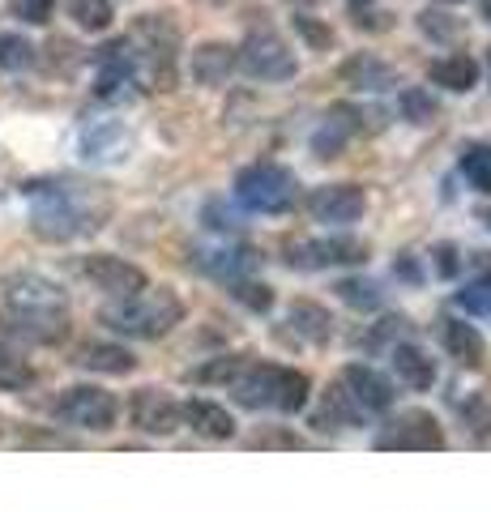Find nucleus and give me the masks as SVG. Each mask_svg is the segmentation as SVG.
<instances>
[{"instance_id":"4c0bfd02","label":"nucleus","mask_w":491,"mask_h":512,"mask_svg":"<svg viewBox=\"0 0 491 512\" xmlns=\"http://www.w3.org/2000/svg\"><path fill=\"white\" fill-rule=\"evenodd\" d=\"M440 274H445V278H453L457 274V261H453V248H440Z\"/></svg>"},{"instance_id":"412c9836","label":"nucleus","mask_w":491,"mask_h":512,"mask_svg":"<svg viewBox=\"0 0 491 512\" xmlns=\"http://www.w3.org/2000/svg\"><path fill=\"white\" fill-rule=\"evenodd\" d=\"M77 367H86V372H99V376H129L137 359L129 346L120 342H86L82 350H77Z\"/></svg>"},{"instance_id":"dca6fc26","label":"nucleus","mask_w":491,"mask_h":512,"mask_svg":"<svg viewBox=\"0 0 491 512\" xmlns=\"http://www.w3.org/2000/svg\"><path fill=\"white\" fill-rule=\"evenodd\" d=\"M389 363H393V376H398L406 389L423 393V389H432L436 384V359L415 342H393L389 346Z\"/></svg>"},{"instance_id":"79ce46f5","label":"nucleus","mask_w":491,"mask_h":512,"mask_svg":"<svg viewBox=\"0 0 491 512\" xmlns=\"http://www.w3.org/2000/svg\"><path fill=\"white\" fill-rule=\"evenodd\" d=\"M210 5H223V0H210Z\"/></svg>"},{"instance_id":"f704fd0d","label":"nucleus","mask_w":491,"mask_h":512,"mask_svg":"<svg viewBox=\"0 0 491 512\" xmlns=\"http://www.w3.org/2000/svg\"><path fill=\"white\" fill-rule=\"evenodd\" d=\"M462 419H466L474 431H479V436H487V431H491V393H487V389L474 393L470 402L462 406Z\"/></svg>"},{"instance_id":"393cba45","label":"nucleus","mask_w":491,"mask_h":512,"mask_svg":"<svg viewBox=\"0 0 491 512\" xmlns=\"http://www.w3.org/2000/svg\"><path fill=\"white\" fill-rule=\"evenodd\" d=\"M368 414H363L359 406H355V397L342 389V384H334V389L325 393V423L334 427V431H346V427H359Z\"/></svg>"},{"instance_id":"2f4dec72","label":"nucleus","mask_w":491,"mask_h":512,"mask_svg":"<svg viewBox=\"0 0 491 512\" xmlns=\"http://www.w3.org/2000/svg\"><path fill=\"white\" fill-rule=\"evenodd\" d=\"M227 291H231V299H235V303H244L248 312H269V308H274V291H269L265 282L235 278V282H227Z\"/></svg>"},{"instance_id":"20e7f679","label":"nucleus","mask_w":491,"mask_h":512,"mask_svg":"<svg viewBox=\"0 0 491 512\" xmlns=\"http://www.w3.org/2000/svg\"><path fill=\"white\" fill-rule=\"evenodd\" d=\"M180 320H184V299L171 286H141V291L116 299L112 308H103V325L120 333V338H137V342L167 338Z\"/></svg>"},{"instance_id":"7ed1b4c3","label":"nucleus","mask_w":491,"mask_h":512,"mask_svg":"<svg viewBox=\"0 0 491 512\" xmlns=\"http://www.w3.org/2000/svg\"><path fill=\"white\" fill-rule=\"evenodd\" d=\"M227 393L235 397V406H244V410H282V414H295V410L308 406L312 384H308L304 372H295V367L244 359L240 372L227 380Z\"/></svg>"},{"instance_id":"0eeeda50","label":"nucleus","mask_w":491,"mask_h":512,"mask_svg":"<svg viewBox=\"0 0 491 512\" xmlns=\"http://www.w3.org/2000/svg\"><path fill=\"white\" fill-rule=\"evenodd\" d=\"M235 64H240L248 77H257V82H287V77L299 73V60L291 52V43L269 26L248 30V39L235 47Z\"/></svg>"},{"instance_id":"58836bf2","label":"nucleus","mask_w":491,"mask_h":512,"mask_svg":"<svg viewBox=\"0 0 491 512\" xmlns=\"http://www.w3.org/2000/svg\"><path fill=\"white\" fill-rule=\"evenodd\" d=\"M291 5H312V0H291Z\"/></svg>"},{"instance_id":"37998d69","label":"nucleus","mask_w":491,"mask_h":512,"mask_svg":"<svg viewBox=\"0 0 491 512\" xmlns=\"http://www.w3.org/2000/svg\"><path fill=\"white\" fill-rule=\"evenodd\" d=\"M355 5H359V0H355ZM363 5H368V0H363Z\"/></svg>"},{"instance_id":"473e14b6","label":"nucleus","mask_w":491,"mask_h":512,"mask_svg":"<svg viewBox=\"0 0 491 512\" xmlns=\"http://www.w3.org/2000/svg\"><path fill=\"white\" fill-rule=\"evenodd\" d=\"M291 22H295V35L304 39L312 52H329V47H334V30L321 26L316 18H308V13H299V9H295V18H291Z\"/></svg>"},{"instance_id":"5701e85b","label":"nucleus","mask_w":491,"mask_h":512,"mask_svg":"<svg viewBox=\"0 0 491 512\" xmlns=\"http://www.w3.org/2000/svg\"><path fill=\"white\" fill-rule=\"evenodd\" d=\"M287 320H291V329L299 333V338L312 342V346L334 338V316H329V308L316 303V299H295L287 308Z\"/></svg>"},{"instance_id":"2eb2a0df","label":"nucleus","mask_w":491,"mask_h":512,"mask_svg":"<svg viewBox=\"0 0 491 512\" xmlns=\"http://www.w3.org/2000/svg\"><path fill=\"white\" fill-rule=\"evenodd\" d=\"M129 128L120 120H94L82 128V158L86 163H116L129 154Z\"/></svg>"},{"instance_id":"b1692460","label":"nucleus","mask_w":491,"mask_h":512,"mask_svg":"<svg viewBox=\"0 0 491 512\" xmlns=\"http://www.w3.org/2000/svg\"><path fill=\"white\" fill-rule=\"evenodd\" d=\"M342 82L355 90H393L398 86V73H393L385 60H376L372 52H359L342 64Z\"/></svg>"},{"instance_id":"bb28decb","label":"nucleus","mask_w":491,"mask_h":512,"mask_svg":"<svg viewBox=\"0 0 491 512\" xmlns=\"http://www.w3.org/2000/svg\"><path fill=\"white\" fill-rule=\"evenodd\" d=\"M30 384H35V367H30L13 346L0 342V389L22 393V389H30Z\"/></svg>"},{"instance_id":"a19ab883","label":"nucleus","mask_w":491,"mask_h":512,"mask_svg":"<svg viewBox=\"0 0 491 512\" xmlns=\"http://www.w3.org/2000/svg\"><path fill=\"white\" fill-rule=\"evenodd\" d=\"M483 9H487V22H491V0H487V5H483Z\"/></svg>"},{"instance_id":"a211bd4d","label":"nucleus","mask_w":491,"mask_h":512,"mask_svg":"<svg viewBox=\"0 0 491 512\" xmlns=\"http://www.w3.org/2000/svg\"><path fill=\"white\" fill-rule=\"evenodd\" d=\"M235 69V47L227 43H201L188 56V73H193L197 86H223Z\"/></svg>"},{"instance_id":"f03ea898","label":"nucleus","mask_w":491,"mask_h":512,"mask_svg":"<svg viewBox=\"0 0 491 512\" xmlns=\"http://www.w3.org/2000/svg\"><path fill=\"white\" fill-rule=\"evenodd\" d=\"M107 218V201H99L82 184H39L30 188V227L52 244H69L77 235L99 231Z\"/></svg>"},{"instance_id":"f3484780","label":"nucleus","mask_w":491,"mask_h":512,"mask_svg":"<svg viewBox=\"0 0 491 512\" xmlns=\"http://www.w3.org/2000/svg\"><path fill=\"white\" fill-rule=\"evenodd\" d=\"M440 342H445V350L462 367H474V372H479V367L487 363V342H483V333L474 329L470 320H457V316L440 320Z\"/></svg>"},{"instance_id":"4be33fe9","label":"nucleus","mask_w":491,"mask_h":512,"mask_svg":"<svg viewBox=\"0 0 491 512\" xmlns=\"http://www.w3.org/2000/svg\"><path fill=\"white\" fill-rule=\"evenodd\" d=\"M355 120H359V111H355V107H334V111L325 116V124L316 128L312 154H316V158H338L346 141L355 137V128H359Z\"/></svg>"},{"instance_id":"ddd939ff","label":"nucleus","mask_w":491,"mask_h":512,"mask_svg":"<svg viewBox=\"0 0 491 512\" xmlns=\"http://www.w3.org/2000/svg\"><path fill=\"white\" fill-rule=\"evenodd\" d=\"M338 384L355 397V406L368 414V419H372V414L393 410V402H398V389H393V380L380 376L376 367H368V363H346Z\"/></svg>"},{"instance_id":"39448f33","label":"nucleus","mask_w":491,"mask_h":512,"mask_svg":"<svg viewBox=\"0 0 491 512\" xmlns=\"http://www.w3.org/2000/svg\"><path fill=\"white\" fill-rule=\"evenodd\" d=\"M299 197L295 171L278 163H252L235 175V201L252 214H287Z\"/></svg>"},{"instance_id":"423d86ee","label":"nucleus","mask_w":491,"mask_h":512,"mask_svg":"<svg viewBox=\"0 0 491 512\" xmlns=\"http://www.w3.org/2000/svg\"><path fill=\"white\" fill-rule=\"evenodd\" d=\"M52 419L60 427L103 436V431H112L120 423V402H116V393L99 389V384H69V389L52 402Z\"/></svg>"},{"instance_id":"1a4fd4ad","label":"nucleus","mask_w":491,"mask_h":512,"mask_svg":"<svg viewBox=\"0 0 491 512\" xmlns=\"http://www.w3.org/2000/svg\"><path fill=\"white\" fill-rule=\"evenodd\" d=\"M359 261H368V244H359L351 235L295 239V244H287L291 269H338V265H359Z\"/></svg>"},{"instance_id":"c9c22d12","label":"nucleus","mask_w":491,"mask_h":512,"mask_svg":"<svg viewBox=\"0 0 491 512\" xmlns=\"http://www.w3.org/2000/svg\"><path fill=\"white\" fill-rule=\"evenodd\" d=\"M9 9H13V18H22L26 26H43L52 18L56 0H9Z\"/></svg>"},{"instance_id":"c85d7f7f","label":"nucleus","mask_w":491,"mask_h":512,"mask_svg":"<svg viewBox=\"0 0 491 512\" xmlns=\"http://www.w3.org/2000/svg\"><path fill=\"white\" fill-rule=\"evenodd\" d=\"M462 175L470 188L491 192V146H466L462 150Z\"/></svg>"},{"instance_id":"6ab92c4d","label":"nucleus","mask_w":491,"mask_h":512,"mask_svg":"<svg viewBox=\"0 0 491 512\" xmlns=\"http://www.w3.org/2000/svg\"><path fill=\"white\" fill-rule=\"evenodd\" d=\"M193 265L201 269V274H210L218 282H235V278H244L248 269H252V252L248 248H231V244H218V248H201L193 252Z\"/></svg>"},{"instance_id":"f8f14e48","label":"nucleus","mask_w":491,"mask_h":512,"mask_svg":"<svg viewBox=\"0 0 491 512\" xmlns=\"http://www.w3.org/2000/svg\"><path fill=\"white\" fill-rule=\"evenodd\" d=\"M129 423L141 436H171V431H180V402L167 389L146 384L129 397Z\"/></svg>"},{"instance_id":"ea45409f","label":"nucleus","mask_w":491,"mask_h":512,"mask_svg":"<svg viewBox=\"0 0 491 512\" xmlns=\"http://www.w3.org/2000/svg\"><path fill=\"white\" fill-rule=\"evenodd\" d=\"M487 73H491V47H487Z\"/></svg>"},{"instance_id":"9b49d317","label":"nucleus","mask_w":491,"mask_h":512,"mask_svg":"<svg viewBox=\"0 0 491 512\" xmlns=\"http://www.w3.org/2000/svg\"><path fill=\"white\" fill-rule=\"evenodd\" d=\"M376 448H445V431H440V419L427 410H398L393 419L376 431Z\"/></svg>"},{"instance_id":"aec40b11","label":"nucleus","mask_w":491,"mask_h":512,"mask_svg":"<svg viewBox=\"0 0 491 512\" xmlns=\"http://www.w3.org/2000/svg\"><path fill=\"white\" fill-rule=\"evenodd\" d=\"M479 60L466 56V52H453V56H440L432 60V69H427V82L440 86V90H453V94H466L479 86Z\"/></svg>"},{"instance_id":"6e6552de","label":"nucleus","mask_w":491,"mask_h":512,"mask_svg":"<svg viewBox=\"0 0 491 512\" xmlns=\"http://www.w3.org/2000/svg\"><path fill=\"white\" fill-rule=\"evenodd\" d=\"M77 274H82V282H90L94 291H103L107 299H124L141 291V286H150L146 269L124 261V256H112V252H90L77 261Z\"/></svg>"},{"instance_id":"f257e3e1","label":"nucleus","mask_w":491,"mask_h":512,"mask_svg":"<svg viewBox=\"0 0 491 512\" xmlns=\"http://www.w3.org/2000/svg\"><path fill=\"white\" fill-rule=\"evenodd\" d=\"M0 329L30 346H56L69 338V295L43 274H13L5 282Z\"/></svg>"},{"instance_id":"cd10ccee","label":"nucleus","mask_w":491,"mask_h":512,"mask_svg":"<svg viewBox=\"0 0 491 512\" xmlns=\"http://www.w3.org/2000/svg\"><path fill=\"white\" fill-rule=\"evenodd\" d=\"M419 30L432 43H457L462 39V22H457L453 13H445V9H423L419 13Z\"/></svg>"},{"instance_id":"9d476101","label":"nucleus","mask_w":491,"mask_h":512,"mask_svg":"<svg viewBox=\"0 0 491 512\" xmlns=\"http://www.w3.org/2000/svg\"><path fill=\"white\" fill-rule=\"evenodd\" d=\"M308 214L312 222H325V227H355V222L368 214V192L359 184H321L308 192Z\"/></svg>"},{"instance_id":"4468645a","label":"nucleus","mask_w":491,"mask_h":512,"mask_svg":"<svg viewBox=\"0 0 491 512\" xmlns=\"http://www.w3.org/2000/svg\"><path fill=\"white\" fill-rule=\"evenodd\" d=\"M180 427H188L201 440H231L235 436V414L210 397H188L180 402Z\"/></svg>"},{"instance_id":"e433bc0d","label":"nucleus","mask_w":491,"mask_h":512,"mask_svg":"<svg viewBox=\"0 0 491 512\" xmlns=\"http://www.w3.org/2000/svg\"><path fill=\"white\" fill-rule=\"evenodd\" d=\"M462 303H470V308H487V312H491V282H474L470 291H462Z\"/></svg>"},{"instance_id":"c756f323","label":"nucleus","mask_w":491,"mask_h":512,"mask_svg":"<svg viewBox=\"0 0 491 512\" xmlns=\"http://www.w3.org/2000/svg\"><path fill=\"white\" fill-rule=\"evenodd\" d=\"M35 64V43L22 35H0V69L5 73H22Z\"/></svg>"},{"instance_id":"a878e982","label":"nucleus","mask_w":491,"mask_h":512,"mask_svg":"<svg viewBox=\"0 0 491 512\" xmlns=\"http://www.w3.org/2000/svg\"><path fill=\"white\" fill-rule=\"evenodd\" d=\"M69 18L82 30H90V35H103V30H112L116 9L112 0H69Z\"/></svg>"},{"instance_id":"7c9ffc66","label":"nucleus","mask_w":491,"mask_h":512,"mask_svg":"<svg viewBox=\"0 0 491 512\" xmlns=\"http://www.w3.org/2000/svg\"><path fill=\"white\" fill-rule=\"evenodd\" d=\"M398 107H402V116L410 124H432L436 120V99H432V90H419V86H410L398 94Z\"/></svg>"},{"instance_id":"72a5a7b5","label":"nucleus","mask_w":491,"mask_h":512,"mask_svg":"<svg viewBox=\"0 0 491 512\" xmlns=\"http://www.w3.org/2000/svg\"><path fill=\"white\" fill-rule=\"evenodd\" d=\"M338 299L342 303H351V308H380V291L372 282H363V278H346L338 282Z\"/></svg>"}]
</instances>
